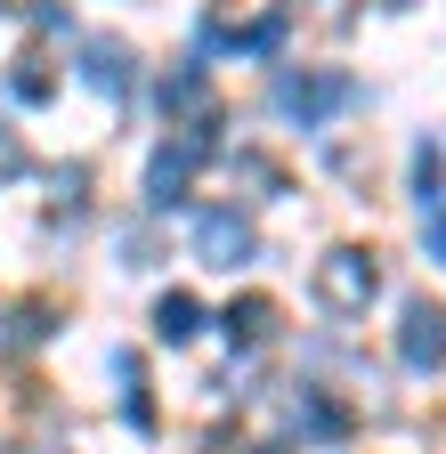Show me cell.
I'll list each match as a JSON object with an SVG mask.
<instances>
[{
  "instance_id": "6",
  "label": "cell",
  "mask_w": 446,
  "mask_h": 454,
  "mask_svg": "<svg viewBox=\"0 0 446 454\" xmlns=\"http://www.w3.org/2000/svg\"><path fill=\"white\" fill-rule=\"evenodd\" d=\"M211 146L203 138H171V146H154V162H146V203L154 211H171L179 195H187V179H195V162H203Z\"/></svg>"
},
{
  "instance_id": "17",
  "label": "cell",
  "mask_w": 446,
  "mask_h": 454,
  "mask_svg": "<svg viewBox=\"0 0 446 454\" xmlns=\"http://www.w3.org/2000/svg\"><path fill=\"white\" fill-rule=\"evenodd\" d=\"M317 17L325 25H349V0H317Z\"/></svg>"
},
{
  "instance_id": "1",
  "label": "cell",
  "mask_w": 446,
  "mask_h": 454,
  "mask_svg": "<svg viewBox=\"0 0 446 454\" xmlns=\"http://www.w3.org/2000/svg\"><path fill=\"white\" fill-rule=\"evenodd\" d=\"M373 293H381V260H373V252L333 244V252L317 260V309H325V317H365Z\"/></svg>"
},
{
  "instance_id": "18",
  "label": "cell",
  "mask_w": 446,
  "mask_h": 454,
  "mask_svg": "<svg viewBox=\"0 0 446 454\" xmlns=\"http://www.w3.org/2000/svg\"><path fill=\"white\" fill-rule=\"evenodd\" d=\"M17 454H66V446H17Z\"/></svg>"
},
{
  "instance_id": "11",
  "label": "cell",
  "mask_w": 446,
  "mask_h": 454,
  "mask_svg": "<svg viewBox=\"0 0 446 454\" xmlns=\"http://www.w3.org/2000/svg\"><path fill=\"white\" fill-rule=\"evenodd\" d=\"M195 333H203L195 293H162V301H154V340H171V349H179V340H195Z\"/></svg>"
},
{
  "instance_id": "4",
  "label": "cell",
  "mask_w": 446,
  "mask_h": 454,
  "mask_svg": "<svg viewBox=\"0 0 446 454\" xmlns=\"http://www.w3.org/2000/svg\"><path fill=\"white\" fill-rule=\"evenodd\" d=\"M252 252H260V236H252L244 211H203V219H195V260H203V268H228V276H236Z\"/></svg>"
},
{
  "instance_id": "9",
  "label": "cell",
  "mask_w": 446,
  "mask_h": 454,
  "mask_svg": "<svg viewBox=\"0 0 446 454\" xmlns=\"http://www.w3.org/2000/svg\"><path fill=\"white\" fill-rule=\"evenodd\" d=\"M130 41H90V90H106V98H130Z\"/></svg>"
},
{
  "instance_id": "10",
  "label": "cell",
  "mask_w": 446,
  "mask_h": 454,
  "mask_svg": "<svg viewBox=\"0 0 446 454\" xmlns=\"http://www.w3.org/2000/svg\"><path fill=\"white\" fill-rule=\"evenodd\" d=\"M114 381H122L130 430H154V397H146V357H138V349H114Z\"/></svg>"
},
{
  "instance_id": "16",
  "label": "cell",
  "mask_w": 446,
  "mask_h": 454,
  "mask_svg": "<svg viewBox=\"0 0 446 454\" xmlns=\"http://www.w3.org/2000/svg\"><path fill=\"white\" fill-rule=\"evenodd\" d=\"M430 260L446 268V211H430Z\"/></svg>"
},
{
  "instance_id": "12",
  "label": "cell",
  "mask_w": 446,
  "mask_h": 454,
  "mask_svg": "<svg viewBox=\"0 0 446 454\" xmlns=\"http://www.w3.org/2000/svg\"><path fill=\"white\" fill-rule=\"evenodd\" d=\"M414 203H422V211H446V154H438L430 138L414 146Z\"/></svg>"
},
{
  "instance_id": "5",
  "label": "cell",
  "mask_w": 446,
  "mask_h": 454,
  "mask_svg": "<svg viewBox=\"0 0 446 454\" xmlns=\"http://www.w3.org/2000/svg\"><path fill=\"white\" fill-rule=\"evenodd\" d=\"M398 365H414V373L446 365V309L438 301H406V317H398Z\"/></svg>"
},
{
  "instance_id": "7",
  "label": "cell",
  "mask_w": 446,
  "mask_h": 454,
  "mask_svg": "<svg viewBox=\"0 0 446 454\" xmlns=\"http://www.w3.org/2000/svg\"><path fill=\"white\" fill-rule=\"evenodd\" d=\"M219 325H228L236 349H268V340L285 333V309H276L268 293H244V301H228V317H219Z\"/></svg>"
},
{
  "instance_id": "15",
  "label": "cell",
  "mask_w": 446,
  "mask_h": 454,
  "mask_svg": "<svg viewBox=\"0 0 446 454\" xmlns=\"http://www.w3.org/2000/svg\"><path fill=\"white\" fill-rule=\"evenodd\" d=\"M33 333H49V309H41V301H25V309H17V325H9V340H17V349H25V340H33Z\"/></svg>"
},
{
  "instance_id": "19",
  "label": "cell",
  "mask_w": 446,
  "mask_h": 454,
  "mask_svg": "<svg viewBox=\"0 0 446 454\" xmlns=\"http://www.w3.org/2000/svg\"><path fill=\"white\" fill-rule=\"evenodd\" d=\"M260 454H285V446H260Z\"/></svg>"
},
{
  "instance_id": "8",
  "label": "cell",
  "mask_w": 446,
  "mask_h": 454,
  "mask_svg": "<svg viewBox=\"0 0 446 454\" xmlns=\"http://www.w3.org/2000/svg\"><path fill=\"white\" fill-rule=\"evenodd\" d=\"M293 422H301V438H349V406H341V397H325L317 381H301Z\"/></svg>"
},
{
  "instance_id": "3",
  "label": "cell",
  "mask_w": 446,
  "mask_h": 454,
  "mask_svg": "<svg viewBox=\"0 0 446 454\" xmlns=\"http://www.w3.org/2000/svg\"><path fill=\"white\" fill-rule=\"evenodd\" d=\"M162 114H171L179 138H203L211 146V130H219V90H211V74L203 66H171V82H162Z\"/></svg>"
},
{
  "instance_id": "2",
  "label": "cell",
  "mask_w": 446,
  "mask_h": 454,
  "mask_svg": "<svg viewBox=\"0 0 446 454\" xmlns=\"http://www.w3.org/2000/svg\"><path fill=\"white\" fill-rule=\"evenodd\" d=\"M357 98V82L349 74H276V114H285V122H301V130H317V122H333V114H341Z\"/></svg>"
},
{
  "instance_id": "14",
  "label": "cell",
  "mask_w": 446,
  "mask_h": 454,
  "mask_svg": "<svg viewBox=\"0 0 446 454\" xmlns=\"http://www.w3.org/2000/svg\"><path fill=\"white\" fill-rule=\"evenodd\" d=\"M25 170H33V146H25L9 122H0V187H9V179H25Z\"/></svg>"
},
{
  "instance_id": "13",
  "label": "cell",
  "mask_w": 446,
  "mask_h": 454,
  "mask_svg": "<svg viewBox=\"0 0 446 454\" xmlns=\"http://www.w3.org/2000/svg\"><path fill=\"white\" fill-rule=\"evenodd\" d=\"M9 90H17V98H41V106H49V90H58V82H49V66H41V57H17Z\"/></svg>"
}]
</instances>
